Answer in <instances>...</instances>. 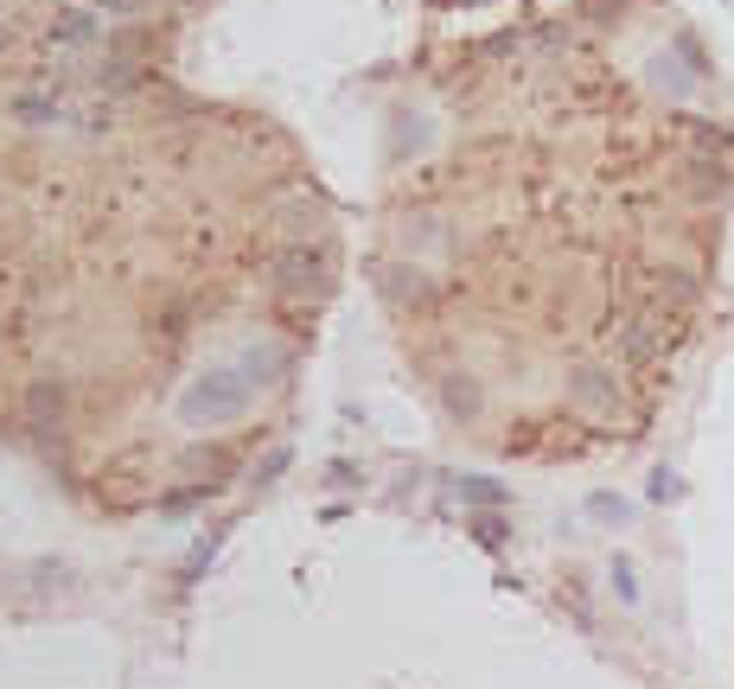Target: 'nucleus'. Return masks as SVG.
I'll list each match as a JSON object with an SVG mask.
<instances>
[{"label":"nucleus","mask_w":734,"mask_h":689,"mask_svg":"<svg viewBox=\"0 0 734 689\" xmlns=\"http://www.w3.org/2000/svg\"><path fill=\"white\" fill-rule=\"evenodd\" d=\"M473 141L409 192L441 371L499 454L594 459L652 428L703 345L734 224V102L664 0H556L473 51Z\"/></svg>","instance_id":"obj_1"},{"label":"nucleus","mask_w":734,"mask_h":689,"mask_svg":"<svg viewBox=\"0 0 734 689\" xmlns=\"http://www.w3.org/2000/svg\"><path fill=\"white\" fill-rule=\"evenodd\" d=\"M97 13H109V20H134V13H148L153 0H90Z\"/></svg>","instance_id":"obj_2"}]
</instances>
